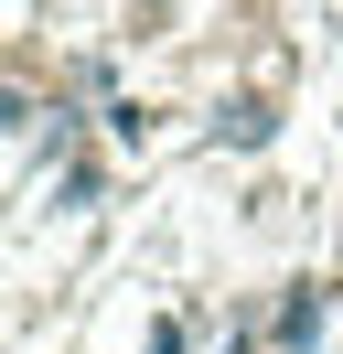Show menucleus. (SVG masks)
<instances>
[{
    "label": "nucleus",
    "instance_id": "f257e3e1",
    "mask_svg": "<svg viewBox=\"0 0 343 354\" xmlns=\"http://www.w3.org/2000/svg\"><path fill=\"white\" fill-rule=\"evenodd\" d=\"M311 333H322V290H290V311H279V344L300 354V344H311Z\"/></svg>",
    "mask_w": 343,
    "mask_h": 354
}]
</instances>
